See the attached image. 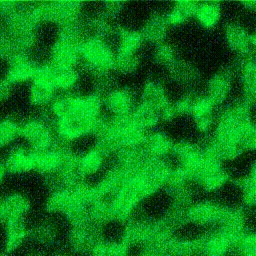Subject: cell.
<instances>
[{
	"mask_svg": "<svg viewBox=\"0 0 256 256\" xmlns=\"http://www.w3.org/2000/svg\"><path fill=\"white\" fill-rule=\"evenodd\" d=\"M80 63L94 75L114 72L116 52L109 42L100 36L86 38L80 44Z\"/></svg>",
	"mask_w": 256,
	"mask_h": 256,
	"instance_id": "cell-1",
	"label": "cell"
},
{
	"mask_svg": "<svg viewBox=\"0 0 256 256\" xmlns=\"http://www.w3.org/2000/svg\"><path fill=\"white\" fill-rule=\"evenodd\" d=\"M104 110L110 113L111 118H121L132 115L138 101L134 93L126 87H114L103 97Z\"/></svg>",
	"mask_w": 256,
	"mask_h": 256,
	"instance_id": "cell-2",
	"label": "cell"
},
{
	"mask_svg": "<svg viewBox=\"0 0 256 256\" xmlns=\"http://www.w3.org/2000/svg\"><path fill=\"white\" fill-rule=\"evenodd\" d=\"M226 207L211 201H202L192 204L184 211V219L191 224L200 226L220 225L225 214Z\"/></svg>",
	"mask_w": 256,
	"mask_h": 256,
	"instance_id": "cell-3",
	"label": "cell"
},
{
	"mask_svg": "<svg viewBox=\"0 0 256 256\" xmlns=\"http://www.w3.org/2000/svg\"><path fill=\"white\" fill-rule=\"evenodd\" d=\"M233 72L223 69L216 72L207 82L205 95L218 107L224 104L232 90Z\"/></svg>",
	"mask_w": 256,
	"mask_h": 256,
	"instance_id": "cell-4",
	"label": "cell"
},
{
	"mask_svg": "<svg viewBox=\"0 0 256 256\" xmlns=\"http://www.w3.org/2000/svg\"><path fill=\"white\" fill-rule=\"evenodd\" d=\"M175 143L171 137L159 129H155L147 133L144 142V152L152 159H165L172 154L175 148Z\"/></svg>",
	"mask_w": 256,
	"mask_h": 256,
	"instance_id": "cell-5",
	"label": "cell"
},
{
	"mask_svg": "<svg viewBox=\"0 0 256 256\" xmlns=\"http://www.w3.org/2000/svg\"><path fill=\"white\" fill-rule=\"evenodd\" d=\"M252 34L240 24H229L225 29V41L228 47L243 56L249 54L252 47Z\"/></svg>",
	"mask_w": 256,
	"mask_h": 256,
	"instance_id": "cell-6",
	"label": "cell"
},
{
	"mask_svg": "<svg viewBox=\"0 0 256 256\" xmlns=\"http://www.w3.org/2000/svg\"><path fill=\"white\" fill-rule=\"evenodd\" d=\"M106 157L107 155L96 146L77 158V170L83 181L85 178L95 176L102 171Z\"/></svg>",
	"mask_w": 256,
	"mask_h": 256,
	"instance_id": "cell-7",
	"label": "cell"
},
{
	"mask_svg": "<svg viewBox=\"0 0 256 256\" xmlns=\"http://www.w3.org/2000/svg\"><path fill=\"white\" fill-rule=\"evenodd\" d=\"M169 25L167 23L165 14H154L145 22L142 29L140 30L145 42L159 45L164 43Z\"/></svg>",
	"mask_w": 256,
	"mask_h": 256,
	"instance_id": "cell-8",
	"label": "cell"
},
{
	"mask_svg": "<svg viewBox=\"0 0 256 256\" xmlns=\"http://www.w3.org/2000/svg\"><path fill=\"white\" fill-rule=\"evenodd\" d=\"M240 81L244 100L250 104L256 102V58L246 57L240 66Z\"/></svg>",
	"mask_w": 256,
	"mask_h": 256,
	"instance_id": "cell-9",
	"label": "cell"
},
{
	"mask_svg": "<svg viewBox=\"0 0 256 256\" xmlns=\"http://www.w3.org/2000/svg\"><path fill=\"white\" fill-rule=\"evenodd\" d=\"M30 208L29 201L21 194L8 195L2 200L1 215L2 220L9 221L15 219H24L27 211Z\"/></svg>",
	"mask_w": 256,
	"mask_h": 256,
	"instance_id": "cell-10",
	"label": "cell"
},
{
	"mask_svg": "<svg viewBox=\"0 0 256 256\" xmlns=\"http://www.w3.org/2000/svg\"><path fill=\"white\" fill-rule=\"evenodd\" d=\"M199 3L191 1H178L172 9L165 14L169 27L183 25L189 19L194 18Z\"/></svg>",
	"mask_w": 256,
	"mask_h": 256,
	"instance_id": "cell-11",
	"label": "cell"
},
{
	"mask_svg": "<svg viewBox=\"0 0 256 256\" xmlns=\"http://www.w3.org/2000/svg\"><path fill=\"white\" fill-rule=\"evenodd\" d=\"M222 15V9L219 3L205 2L199 3L195 19L198 24L205 29H213L220 22Z\"/></svg>",
	"mask_w": 256,
	"mask_h": 256,
	"instance_id": "cell-12",
	"label": "cell"
},
{
	"mask_svg": "<svg viewBox=\"0 0 256 256\" xmlns=\"http://www.w3.org/2000/svg\"><path fill=\"white\" fill-rule=\"evenodd\" d=\"M22 122L16 120L15 117L7 116L1 121L0 125V143L1 146L10 147L14 142L21 137Z\"/></svg>",
	"mask_w": 256,
	"mask_h": 256,
	"instance_id": "cell-13",
	"label": "cell"
},
{
	"mask_svg": "<svg viewBox=\"0 0 256 256\" xmlns=\"http://www.w3.org/2000/svg\"><path fill=\"white\" fill-rule=\"evenodd\" d=\"M140 57L138 54H116L114 72L129 75L135 73L140 66Z\"/></svg>",
	"mask_w": 256,
	"mask_h": 256,
	"instance_id": "cell-14",
	"label": "cell"
},
{
	"mask_svg": "<svg viewBox=\"0 0 256 256\" xmlns=\"http://www.w3.org/2000/svg\"><path fill=\"white\" fill-rule=\"evenodd\" d=\"M154 58L157 64L165 66L167 69L178 59L174 48L165 42L157 45Z\"/></svg>",
	"mask_w": 256,
	"mask_h": 256,
	"instance_id": "cell-15",
	"label": "cell"
},
{
	"mask_svg": "<svg viewBox=\"0 0 256 256\" xmlns=\"http://www.w3.org/2000/svg\"><path fill=\"white\" fill-rule=\"evenodd\" d=\"M235 246L239 256H256V232L243 234Z\"/></svg>",
	"mask_w": 256,
	"mask_h": 256,
	"instance_id": "cell-16",
	"label": "cell"
}]
</instances>
